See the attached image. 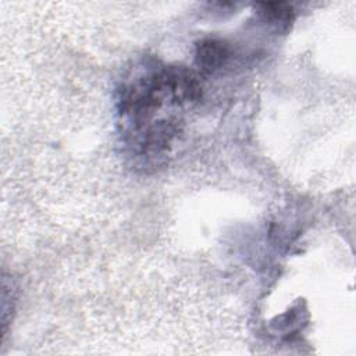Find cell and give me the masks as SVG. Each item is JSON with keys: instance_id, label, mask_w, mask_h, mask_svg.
I'll return each mask as SVG.
<instances>
[{"instance_id": "obj_1", "label": "cell", "mask_w": 356, "mask_h": 356, "mask_svg": "<svg viewBox=\"0 0 356 356\" xmlns=\"http://www.w3.org/2000/svg\"><path fill=\"white\" fill-rule=\"evenodd\" d=\"M163 75L172 103H193L202 97V82L193 70L182 65H170L163 68Z\"/></svg>"}, {"instance_id": "obj_2", "label": "cell", "mask_w": 356, "mask_h": 356, "mask_svg": "<svg viewBox=\"0 0 356 356\" xmlns=\"http://www.w3.org/2000/svg\"><path fill=\"white\" fill-rule=\"evenodd\" d=\"M229 58V47L218 39H202L196 43L195 64L206 74L221 68Z\"/></svg>"}, {"instance_id": "obj_3", "label": "cell", "mask_w": 356, "mask_h": 356, "mask_svg": "<svg viewBox=\"0 0 356 356\" xmlns=\"http://www.w3.org/2000/svg\"><path fill=\"white\" fill-rule=\"evenodd\" d=\"M175 134V124L171 121H157L145 127V131L139 136V145L145 153L157 154L167 150Z\"/></svg>"}, {"instance_id": "obj_4", "label": "cell", "mask_w": 356, "mask_h": 356, "mask_svg": "<svg viewBox=\"0 0 356 356\" xmlns=\"http://www.w3.org/2000/svg\"><path fill=\"white\" fill-rule=\"evenodd\" d=\"M257 14L270 24L289 25L295 18L293 7L289 3H259Z\"/></svg>"}]
</instances>
